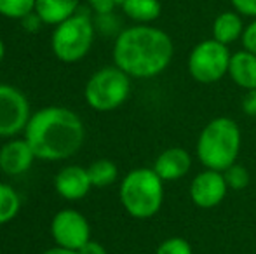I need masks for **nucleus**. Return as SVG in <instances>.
<instances>
[{"label": "nucleus", "mask_w": 256, "mask_h": 254, "mask_svg": "<svg viewBox=\"0 0 256 254\" xmlns=\"http://www.w3.org/2000/svg\"><path fill=\"white\" fill-rule=\"evenodd\" d=\"M174 45L164 30L136 24L117 35L114 44L115 66L134 78H152L171 64Z\"/></svg>", "instance_id": "nucleus-1"}, {"label": "nucleus", "mask_w": 256, "mask_h": 254, "mask_svg": "<svg viewBox=\"0 0 256 254\" xmlns=\"http://www.w3.org/2000/svg\"><path fill=\"white\" fill-rule=\"evenodd\" d=\"M84 134L80 117L63 106L35 112L24 129V139L42 160H64L75 155L84 143Z\"/></svg>", "instance_id": "nucleus-2"}, {"label": "nucleus", "mask_w": 256, "mask_h": 254, "mask_svg": "<svg viewBox=\"0 0 256 254\" xmlns=\"http://www.w3.org/2000/svg\"><path fill=\"white\" fill-rule=\"evenodd\" d=\"M242 134L237 122L228 117H216L206 124L197 139V157L206 169L226 171L237 162Z\"/></svg>", "instance_id": "nucleus-3"}, {"label": "nucleus", "mask_w": 256, "mask_h": 254, "mask_svg": "<svg viewBox=\"0 0 256 254\" xmlns=\"http://www.w3.org/2000/svg\"><path fill=\"white\" fill-rule=\"evenodd\" d=\"M120 204L129 216L148 220L160 211L164 202V181L154 169L138 167L126 174L120 183Z\"/></svg>", "instance_id": "nucleus-4"}, {"label": "nucleus", "mask_w": 256, "mask_h": 254, "mask_svg": "<svg viewBox=\"0 0 256 254\" xmlns=\"http://www.w3.org/2000/svg\"><path fill=\"white\" fill-rule=\"evenodd\" d=\"M94 42V24L86 12H77L52 31V52L63 63H77L86 58Z\"/></svg>", "instance_id": "nucleus-5"}, {"label": "nucleus", "mask_w": 256, "mask_h": 254, "mask_svg": "<svg viewBox=\"0 0 256 254\" xmlns=\"http://www.w3.org/2000/svg\"><path fill=\"white\" fill-rule=\"evenodd\" d=\"M129 75L118 66H104L86 84V101L96 112H112L124 105L131 92Z\"/></svg>", "instance_id": "nucleus-6"}, {"label": "nucleus", "mask_w": 256, "mask_h": 254, "mask_svg": "<svg viewBox=\"0 0 256 254\" xmlns=\"http://www.w3.org/2000/svg\"><path fill=\"white\" fill-rule=\"evenodd\" d=\"M228 45L208 38L196 45L188 56V71L199 84H214L228 73L230 66Z\"/></svg>", "instance_id": "nucleus-7"}, {"label": "nucleus", "mask_w": 256, "mask_h": 254, "mask_svg": "<svg viewBox=\"0 0 256 254\" xmlns=\"http://www.w3.org/2000/svg\"><path fill=\"white\" fill-rule=\"evenodd\" d=\"M30 117L26 96L12 85L0 84V138H10L24 131Z\"/></svg>", "instance_id": "nucleus-8"}, {"label": "nucleus", "mask_w": 256, "mask_h": 254, "mask_svg": "<svg viewBox=\"0 0 256 254\" xmlns=\"http://www.w3.org/2000/svg\"><path fill=\"white\" fill-rule=\"evenodd\" d=\"M51 234L60 248L70 251H80L91 241L88 220L75 209H63L52 218Z\"/></svg>", "instance_id": "nucleus-9"}, {"label": "nucleus", "mask_w": 256, "mask_h": 254, "mask_svg": "<svg viewBox=\"0 0 256 254\" xmlns=\"http://www.w3.org/2000/svg\"><path fill=\"white\" fill-rule=\"evenodd\" d=\"M228 185L220 171L206 169L199 173L190 183V199L194 206L200 209H212L225 200Z\"/></svg>", "instance_id": "nucleus-10"}, {"label": "nucleus", "mask_w": 256, "mask_h": 254, "mask_svg": "<svg viewBox=\"0 0 256 254\" xmlns=\"http://www.w3.org/2000/svg\"><path fill=\"white\" fill-rule=\"evenodd\" d=\"M37 159L26 139H14L0 148V169L9 176H20L32 167Z\"/></svg>", "instance_id": "nucleus-11"}, {"label": "nucleus", "mask_w": 256, "mask_h": 254, "mask_svg": "<svg viewBox=\"0 0 256 254\" xmlns=\"http://www.w3.org/2000/svg\"><path fill=\"white\" fill-rule=\"evenodd\" d=\"M56 192L66 200H80L91 190L88 169L80 166H68L61 169L54 178Z\"/></svg>", "instance_id": "nucleus-12"}, {"label": "nucleus", "mask_w": 256, "mask_h": 254, "mask_svg": "<svg viewBox=\"0 0 256 254\" xmlns=\"http://www.w3.org/2000/svg\"><path fill=\"white\" fill-rule=\"evenodd\" d=\"M192 167V157L183 148H168L155 159L152 169L162 181H178L186 176Z\"/></svg>", "instance_id": "nucleus-13"}, {"label": "nucleus", "mask_w": 256, "mask_h": 254, "mask_svg": "<svg viewBox=\"0 0 256 254\" xmlns=\"http://www.w3.org/2000/svg\"><path fill=\"white\" fill-rule=\"evenodd\" d=\"M228 75L234 84L244 91L256 89V54L246 51H237L230 58Z\"/></svg>", "instance_id": "nucleus-14"}, {"label": "nucleus", "mask_w": 256, "mask_h": 254, "mask_svg": "<svg viewBox=\"0 0 256 254\" xmlns=\"http://www.w3.org/2000/svg\"><path fill=\"white\" fill-rule=\"evenodd\" d=\"M80 0H37L35 14L46 24H61L78 12Z\"/></svg>", "instance_id": "nucleus-15"}, {"label": "nucleus", "mask_w": 256, "mask_h": 254, "mask_svg": "<svg viewBox=\"0 0 256 254\" xmlns=\"http://www.w3.org/2000/svg\"><path fill=\"white\" fill-rule=\"evenodd\" d=\"M244 33V23L242 17L236 10H225L218 14L216 19L212 21V38L220 44L230 45L242 38Z\"/></svg>", "instance_id": "nucleus-16"}, {"label": "nucleus", "mask_w": 256, "mask_h": 254, "mask_svg": "<svg viewBox=\"0 0 256 254\" xmlns=\"http://www.w3.org/2000/svg\"><path fill=\"white\" fill-rule=\"evenodd\" d=\"M122 10L129 19L140 24H148L160 16V2L158 0H126Z\"/></svg>", "instance_id": "nucleus-17"}, {"label": "nucleus", "mask_w": 256, "mask_h": 254, "mask_svg": "<svg viewBox=\"0 0 256 254\" xmlns=\"http://www.w3.org/2000/svg\"><path fill=\"white\" fill-rule=\"evenodd\" d=\"M89 173V180H91V185L96 188H104L110 187L112 183H115L118 176V169L112 160L108 159H100L96 162H92L91 166L88 167Z\"/></svg>", "instance_id": "nucleus-18"}, {"label": "nucleus", "mask_w": 256, "mask_h": 254, "mask_svg": "<svg viewBox=\"0 0 256 254\" xmlns=\"http://www.w3.org/2000/svg\"><path fill=\"white\" fill-rule=\"evenodd\" d=\"M21 207V199L18 192L9 185L0 183V225L9 223L16 218Z\"/></svg>", "instance_id": "nucleus-19"}, {"label": "nucleus", "mask_w": 256, "mask_h": 254, "mask_svg": "<svg viewBox=\"0 0 256 254\" xmlns=\"http://www.w3.org/2000/svg\"><path fill=\"white\" fill-rule=\"evenodd\" d=\"M37 0H0V14L10 19H24L35 10Z\"/></svg>", "instance_id": "nucleus-20"}, {"label": "nucleus", "mask_w": 256, "mask_h": 254, "mask_svg": "<svg viewBox=\"0 0 256 254\" xmlns=\"http://www.w3.org/2000/svg\"><path fill=\"white\" fill-rule=\"evenodd\" d=\"M223 176H225L228 188H232V190H244L251 181L250 171L242 164H237V162L234 166H230L226 171H223Z\"/></svg>", "instance_id": "nucleus-21"}, {"label": "nucleus", "mask_w": 256, "mask_h": 254, "mask_svg": "<svg viewBox=\"0 0 256 254\" xmlns=\"http://www.w3.org/2000/svg\"><path fill=\"white\" fill-rule=\"evenodd\" d=\"M155 254H194L192 246L182 237H169L157 248Z\"/></svg>", "instance_id": "nucleus-22"}, {"label": "nucleus", "mask_w": 256, "mask_h": 254, "mask_svg": "<svg viewBox=\"0 0 256 254\" xmlns=\"http://www.w3.org/2000/svg\"><path fill=\"white\" fill-rule=\"evenodd\" d=\"M240 40H242V45L246 51L256 54V19L251 21V23L244 28V33Z\"/></svg>", "instance_id": "nucleus-23"}, {"label": "nucleus", "mask_w": 256, "mask_h": 254, "mask_svg": "<svg viewBox=\"0 0 256 254\" xmlns=\"http://www.w3.org/2000/svg\"><path fill=\"white\" fill-rule=\"evenodd\" d=\"M234 5V10L240 16L256 17V0H230Z\"/></svg>", "instance_id": "nucleus-24"}, {"label": "nucleus", "mask_w": 256, "mask_h": 254, "mask_svg": "<svg viewBox=\"0 0 256 254\" xmlns=\"http://www.w3.org/2000/svg\"><path fill=\"white\" fill-rule=\"evenodd\" d=\"M91 9L94 10L98 16H106V14H112V10L115 9L117 2L115 0H88Z\"/></svg>", "instance_id": "nucleus-25"}, {"label": "nucleus", "mask_w": 256, "mask_h": 254, "mask_svg": "<svg viewBox=\"0 0 256 254\" xmlns=\"http://www.w3.org/2000/svg\"><path fill=\"white\" fill-rule=\"evenodd\" d=\"M242 112L248 117H256V89L246 91L242 98Z\"/></svg>", "instance_id": "nucleus-26"}, {"label": "nucleus", "mask_w": 256, "mask_h": 254, "mask_svg": "<svg viewBox=\"0 0 256 254\" xmlns=\"http://www.w3.org/2000/svg\"><path fill=\"white\" fill-rule=\"evenodd\" d=\"M77 253L78 254H108L106 249H104L102 244L94 242V241H89L88 244H86L84 248H82L80 251H77Z\"/></svg>", "instance_id": "nucleus-27"}, {"label": "nucleus", "mask_w": 256, "mask_h": 254, "mask_svg": "<svg viewBox=\"0 0 256 254\" xmlns=\"http://www.w3.org/2000/svg\"><path fill=\"white\" fill-rule=\"evenodd\" d=\"M42 254H78L77 251H70V249H64V248H52V249H48V251H44Z\"/></svg>", "instance_id": "nucleus-28"}, {"label": "nucleus", "mask_w": 256, "mask_h": 254, "mask_svg": "<svg viewBox=\"0 0 256 254\" xmlns=\"http://www.w3.org/2000/svg\"><path fill=\"white\" fill-rule=\"evenodd\" d=\"M4 56H6V47H4V42L0 40V61L4 59Z\"/></svg>", "instance_id": "nucleus-29"}, {"label": "nucleus", "mask_w": 256, "mask_h": 254, "mask_svg": "<svg viewBox=\"0 0 256 254\" xmlns=\"http://www.w3.org/2000/svg\"><path fill=\"white\" fill-rule=\"evenodd\" d=\"M115 2H117V3H120V5H122V3H124L126 0H115Z\"/></svg>", "instance_id": "nucleus-30"}]
</instances>
